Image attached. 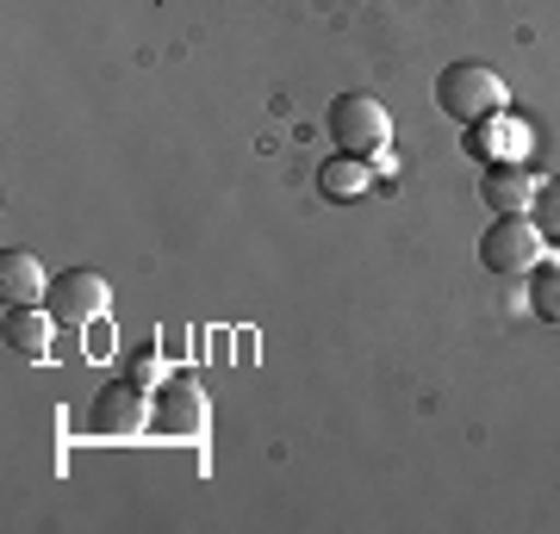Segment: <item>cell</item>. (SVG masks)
I'll return each instance as SVG.
<instances>
[{"label": "cell", "instance_id": "cell-1", "mask_svg": "<svg viewBox=\"0 0 560 534\" xmlns=\"http://www.w3.org/2000/svg\"><path fill=\"white\" fill-rule=\"evenodd\" d=\"M504 99H511V87H504L492 62H448L436 75V106L460 124H480L492 112H504Z\"/></svg>", "mask_w": 560, "mask_h": 534}, {"label": "cell", "instance_id": "cell-2", "mask_svg": "<svg viewBox=\"0 0 560 534\" xmlns=\"http://www.w3.org/2000/svg\"><path fill=\"white\" fill-rule=\"evenodd\" d=\"M324 131H330V143H337L342 156H361V162H374L393 143V119H386V106L374 94H337Z\"/></svg>", "mask_w": 560, "mask_h": 534}, {"label": "cell", "instance_id": "cell-3", "mask_svg": "<svg viewBox=\"0 0 560 534\" xmlns=\"http://www.w3.org/2000/svg\"><path fill=\"white\" fill-rule=\"evenodd\" d=\"M541 249H548V237H541V224L529 218V212H499L492 218V230L480 237V261L492 268V274H529L541 261Z\"/></svg>", "mask_w": 560, "mask_h": 534}, {"label": "cell", "instance_id": "cell-4", "mask_svg": "<svg viewBox=\"0 0 560 534\" xmlns=\"http://www.w3.org/2000/svg\"><path fill=\"white\" fill-rule=\"evenodd\" d=\"M150 423H156V397L143 392V385H106L101 397H94V411H88V436H101V441H138L150 436Z\"/></svg>", "mask_w": 560, "mask_h": 534}, {"label": "cell", "instance_id": "cell-5", "mask_svg": "<svg viewBox=\"0 0 560 534\" xmlns=\"http://www.w3.org/2000/svg\"><path fill=\"white\" fill-rule=\"evenodd\" d=\"M206 423H212V404H206L200 392V379L194 373H175V379H162V392H156V436H175V441H200L206 436Z\"/></svg>", "mask_w": 560, "mask_h": 534}, {"label": "cell", "instance_id": "cell-6", "mask_svg": "<svg viewBox=\"0 0 560 534\" xmlns=\"http://www.w3.org/2000/svg\"><path fill=\"white\" fill-rule=\"evenodd\" d=\"M106 298H113V286H106L94 268H69V274L50 286V311H57L69 330H88V323H101Z\"/></svg>", "mask_w": 560, "mask_h": 534}, {"label": "cell", "instance_id": "cell-7", "mask_svg": "<svg viewBox=\"0 0 560 534\" xmlns=\"http://www.w3.org/2000/svg\"><path fill=\"white\" fill-rule=\"evenodd\" d=\"M541 193V180L523 168V162H486V175H480V199L492 205V218L499 212H529Z\"/></svg>", "mask_w": 560, "mask_h": 534}, {"label": "cell", "instance_id": "cell-8", "mask_svg": "<svg viewBox=\"0 0 560 534\" xmlns=\"http://www.w3.org/2000/svg\"><path fill=\"white\" fill-rule=\"evenodd\" d=\"M50 330H57V311H38V305H7V348L25 360L50 355Z\"/></svg>", "mask_w": 560, "mask_h": 534}, {"label": "cell", "instance_id": "cell-9", "mask_svg": "<svg viewBox=\"0 0 560 534\" xmlns=\"http://www.w3.org/2000/svg\"><path fill=\"white\" fill-rule=\"evenodd\" d=\"M368 187H374V168H368L361 156H342V150H337V156L318 162V193H324V199L349 205V199H361Z\"/></svg>", "mask_w": 560, "mask_h": 534}, {"label": "cell", "instance_id": "cell-10", "mask_svg": "<svg viewBox=\"0 0 560 534\" xmlns=\"http://www.w3.org/2000/svg\"><path fill=\"white\" fill-rule=\"evenodd\" d=\"M0 298L7 305H38L44 298V268L32 249H7L0 256Z\"/></svg>", "mask_w": 560, "mask_h": 534}, {"label": "cell", "instance_id": "cell-11", "mask_svg": "<svg viewBox=\"0 0 560 534\" xmlns=\"http://www.w3.org/2000/svg\"><path fill=\"white\" fill-rule=\"evenodd\" d=\"M474 156L480 162H523V131L492 112V119L474 124Z\"/></svg>", "mask_w": 560, "mask_h": 534}, {"label": "cell", "instance_id": "cell-12", "mask_svg": "<svg viewBox=\"0 0 560 534\" xmlns=\"http://www.w3.org/2000/svg\"><path fill=\"white\" fill-rule=\"evenodd\" d=\"M529 305L541 323H560V261H536L529 268Z\"/></svg>", "mask_w": 560, "mask_h": 534}, {"label": "cell", "instance_id": "cell-13", "mask_svg": "<svg viewBox=\"0 0 560 534\" xmlns=\"http://www.w3.org/2000/svg\"><path fill=\"white\" fill-rule=\"evenodd\" d=\"M529 218L541 224V237H548V242H560V175L541 180V193H536V205H529Z\"/></svg>", "mask_w": 560, "mask_h": 534}, {"label": "cell", "instance_id": "cell-14", "mask_svg": "<svg viewBox=\"0 0 560 534\" xmlns=\"http://www.w3.org/2000/svg\"><path fill=\"white\" fill-rule=\"evenodd\" d=\"M162 379H168V373H162V360H156V355H138V360H131V385H143L150 397L162 392Z\"/></svg>", "mask_w": 560, "mask_h": 534}]
</instances>
